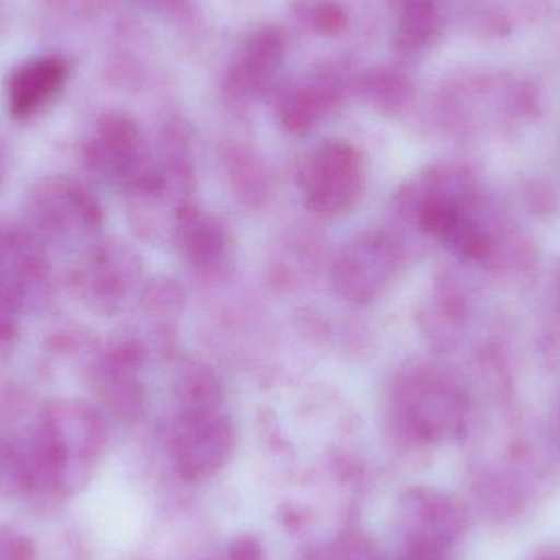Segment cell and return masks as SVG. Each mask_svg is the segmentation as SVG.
<instances>
[{"label":"cell","mask_w":560,"mask_h":560,"mask_svg":"<svg viewBox=\"0 0 560 560\" xmlns=\"http://www.w3.org/2000/svg\"><path fill=\"white\" fill-rule=\"evenodd\" d=\"M22 441L26 463L23 505L38 518L61 515L94 479L104 459L108 430L88 401L58 398L36 411Z\"/></svg>","instance_id":"6da1fadb"},{"label":"cell","mask_w":560,"mask_h":560,"mask_svg":"<svg viewBox=\"0 0 560 560\" xmlns=\"http://www.w3.org/2000/svg\"><path fill=\"white\" fill-rule=\"evenodd\" d=\"M23 225L48 252L88 248L101 238L104 209L85 184L51 174L36 180L23 199Z\"/></svg>","instance_id":"7a4b0ae2"},{"label":"cell","mask_w":560,"mask_h":560,"mask_svg":"<svg viewBox=\"0 0 560 560\" xmlns=\"http://www.w3.org/2000/svg\"><path fill=\"white\" fill-rule=\"evenodd\" d=\"M392 401L395 427L411 443H440L459 436L466 427V405L459 392L428 369L401 374Z\"/></svg>","instance_id":"3957f363"},{"label":"cell","mask_w":560,"mask_h":560,"mask_svg":"<svg viewBox=\"0 0 560 560\" xmlns=\"http://www.w3.org/2000/svg\"><path fill=\"white\" fill-rule=\"evenodd\" d=\"M141 275L140 256L130 245L101 236L75 256L68 283L89 312L115 316L137 292Z\"/></svg>","instance_id":"277c9868"},{"label":"cell","mask_w":560,"mask_h":560,"mask_svg":"<svg viewBox=\"0 0 560 560\" xmlns=\"http://www.w3.org/2000/svg\"><path fill=\"white\" fill-rule=\"evenodd\" d=\"M55 299L46 246L22 222H0V306L22 318Z\"/></svg>","instance_id":"5b68a950"},{"label":"cell","mask_w":560,"mask_h":560,"mask_svg":"<svg viewBox=\"0 0 560 560\" xmlns=\"http://www.w3.org/2000/svg\"><path fill=\"white\" fill-rule=\"evenodd\" d=\"M365 184L364 161L346 141H325L303 161L299 186L303 200L315 213L339 217L361 199Z\"/></svg>","instance_id":"8992f818"},{"label":"cell","mask_w":560,"mask_h":560,"mask_svg":"<svg viewBox=\"0 0 560 560\" xmlns=\"http://www.w3.org/2000/svg\"><path fill=\"white\" fill-rule=\"evenodd\" d=\"M170 447L177 476L186 482H203L229 463L235 428L220 407L179 410L171 428Z\"/></svg>","instance_id":"52a82bcc"},{"label":"cell","mask_w":560,"mask_h":560,"mask_svg":"<svg viewBox=\"0 0 560 560\" xmlns=\"http://www.w3.org/2000/svg\"><path fill=\"white\" fill-rule=\"evenodd\" d=\"M82 160L95 179L125 194L144 183L154 167L137 124L121 114L98 120L95 133L82 148Z\"/></svg>","instance_id":"ba28073f"},{"label":"cell","mask_w":560,"mask_h":560,"mask_svg":"<svg viewBox=\"0 0 560 560\" xmlns=\"http://www.w3.org/2000/svg\"><path fill=\"white\" fill-rule=\"evenodd\" d=\"M147 349L137 338H121L95 351L89 377L108 415L124 424L140 420L147 407V388L141 381Z\"/></svg>","instance_id":"9c48e42d"},{"label":"cell","mask_w":560,"mask_h":560,"mask_svg":"<svg viewBox=\"0 0 560 560\" xmlns=\"http://www.w3.org/2000/svg\"><path fill=\"white\" fill-rule=\"evenodd\" d=\"M398 268L397 245L385 233H362L348 243L332 266L335 292L352 305H369L387 289Z\"/></svg>","instance_id":"30bf717a"},{"label":"cell","mask_w":560,"mask_h":560,"mask_svg":"<svg viewBox=\"0 0 560 560\" xmlns=\"http://www.w3.org/2000/svg\"><path fill=\"white\" fill-rule=\"evenodd\" d=\"M398 526L404 541H427L456 548L467 529L459 500L434 487H411L398 502Z\"/></svg>","instance_id":"8fae6325"},{"label":"cell","mask_w":560,"mask_h":560,"mask_svg":"<svg viewBox=\"0 0 560 560\" xmlns=\"http://www.w3.org/2000/svg\"><path fill=\"white\" fill-rule=\"evenodd\" d=\"M173 236L186 265L199 275H213L229 258L230 235L225 223L194 202L177 212Z\"/></svg>","instance_id":"7c38bea8"},{"label":"cell","mask_w":560,"mask_h":560,"mask_svg":"<svg viewBox=\"0 0 560 560\" xmlns=\"http://www.w3.org/2000/svg\"><path fill=\"white\" fill-rule=\"evenodd\" d=\"M285 52L282 32L275 26L256 30L245 48L242 58L226 75V91L235 98L255 97L278 71Z\"/></svg>","instance_id":"4fadbf2b"},{"label":"cell","mask_w":560,"mask_h":560,"mask_svg":"<svg viewBox=\"0 0 560 560\" xmlns=\"http://www.w3.org/2000/svg\"><path fill=\"white\" fill-rule=\"evenodd\" d=\"M68 66L61 58H42L26 62L9 81V112L16 120H26L42 110L65 84Z\"/></svg>","instance_id":"5bb4252c"},{"label":"cell","mask_w":560,"mask_h":560,"mask_svg":"<svg viewBox=\"0 0 560 560\" xmlns=\"http://www.w3.org/2000/svg\"><path fill=\"white\" fill-rule=\"evenodd\" d=\"M341 97L338 81L319 75L305 85H296L280 95L278 117L280 127L292 135H303L318 125Z\"/></svg>","instance_id":"9a60e30c"},{"label":"cell","mask_w":560,"mask_h":560,"mask_svg":"<svg viewBox=\"0 0 560 560\" xmlns=\"http://www.w3.org/2000/svg\"><path fill=\"white\" fill-rule=\"evenodd\" d=\"M470 492L480 513L493 522H509L515 518L526 502L522 482L503 470L480 474L474 480Z\"/></svg>","instance_id":"2e32d148"},{"label":"cell","mask_w":560,"mask_h":560,"mask_svg":"<svg viewBox=\"0 0 560 560\" xmlns=\"http://www.w3.org/2000/svg\"><path fill=\"white\" fill-rule=\"evenodd\" d=\"M177 405L179 410L215 408L222 404V385L209 365L200 362H184L176 374Z\"/></svg>","instance_id":"e0dca14e"},{"label":"cell","mask_w":560,"mask_h":560,"mask_svg":"<svg viewBox=\"0 0 560 560\" xmlns=\"http://www.w3.org/2000/svg\"><path fill=\"white\" fill-rule=\"evenodd\" d=\"M398 12V46L405 52L420 51L438 32L433 0H400Z\"/></svg>","instance_id":"ac0fdd59"},{"label":"cell","mask_w":560,"mask_h":560,"mask_svg":"<svg viewBox=\"0 0 560 560\" xmlns=\"http://www.w3.org/2000/svg\"><path fill=\"white\" fill-rule=\"evenodd\" d=\"M362 94L372 105L384 112H397L407 104L411 84L407 75L395 69H374L361 81Z\"/></svg>","instance_id":"d6986e66"},{"label":"cell","mask_w":560,"mask_h":560,"mask_svg":"<svg viewBox=\"0 0 560 560\" xmlns=\"http://www.w3.org/2000/svg\"><path fill=\"white\" fill-rule=\"evenodd\" d=\"M26 463L22 441L0 433V506L23 503Z\"/></svg>","instance_id":"ffe728a7"},{"label":"cell","mask_w":560,"mask_h":560,"mask_svg":"<svg viewBox=\"0 0 560 560\" xmlns=\"http://www.w3.org/2000/svg\"><path fill=\"white\" fill-rule=\"evenodd\" d=\"M226 173L233 189L248 202H261L268 192V174L252 153L235 151L226 161Z\"/></svg>","instance_id":"44dd1931"},{"label":"cell","mask_w":560,"mask_h":560,"mask_svg":"<svg viewBox=\"0 0 560 560\" xmlns=\"http://www.w3.org/2000/svg\"><path fill=\"white\" fill-rule=\"evenodd\" d=\"M306 560H385L374 539L369 538L364 533L349 532L341 533L335 539L316 549Z\"/></svg>","instance_id":"7402d4cb"},{"label":"cell","mask_w":560,"mask_h":560,"mask_svg":"<svg viewBox=\"0 0 560 560\" xmlns=\"http://www.w3.org/2000/svg\"><path fill=\"white\" fill-rule=\"evenodd\" d=\"M0 560H45L39 542L13 523L0 522Z\"/></svg>","instance_id":"603a6c76"},{"label":"cell","mask_w":560,"mask_h":560,"mask_svg":"<svg viewBox=\"0 0 560 560\" xmlns=\"http://www.w3.org/2000/svg\"><path fill=\"white\" fill-rule=\"evenodd\" d=\"M310 22L323 35H338L348 25V15L336 3L322 2L310 12Z\"/></svg>","instance_id":"cb8c5ba5"},{"label":"cell","mask_w":560,"mask_h":560,"mask_svg":"<svg viewBox=\"0 0 560 560\" xmlns=\"http://www.w3.org/2000/svg\"><path fill=\"white\" fill-rule=\"evenodd\" d=\"M397 560H456L454 548L427 541H404Z\"/></svg>","instance_id":"d4e9b609"},{"label":"cell","mask_w":560,"mask_h":560,"mask_svg":"<svg viewBox=\"0 0 560 560\" xmlns=\"http://www.w3.org/2000/svg\"><path fill=\"white\" fill-rule=\"evenodd\" d=\"M226 560H266L265 548L255 536H240L230 546Z\"/></svg>","instance_id":"484cf974"},{"label":"cell","mask_w":560,"mask_h":560,"mask_svg":"<svg viewBox=\"0 0 560 560\" xmlns=\"http://www.w3.org/2000/svg\"><path fill=\"white\" fill-rule=\"evenodd\" d=\"M19 316L0 306V351H5L10 346L15 345L16 336H19Z\"/></svg>","instance_id":"4316f807"},{"label":"cell","mask_w":560,"mask_h":560,"mask_svg":"<svg viewBox=\"0 0 560 560\" xmlns=\"http://www.w3.org/2000/svg\"><path fill=\"white\" fill-rule=\"evenodd\" d=\"M10 167H12V156H10L9 148L0 140V189L5 184L7 177L10 174Z\"/></svg>","instance_id":"83f0119b"},{"label":"cell","mask_w":560,"mask_h":560,"mask_svg":"<svg viewBox=\"0 0 560 560\" xmlns=\"http://www.w3.org/2000/svg\"><path fill=\"white\" fill-rule=\"evenodd\" d=\"M147 9L163 10L176 5L177 0H138Z\"/></svg>","instance_id":"f1b7e54d"},{"label":"cell","mask_w":560,"mask_h":560,"mask_svg":"<svg viewBox=\"0 0 560 560\" xmlns=\"http://www.w3.org/2000/svg\"><path fill=\"white\" fill-rule=\"evenodd\" d=\"M528 560H560V552L556 549H539Z\"/></svg>","instance_id":"f546056e"}]
</instances>
